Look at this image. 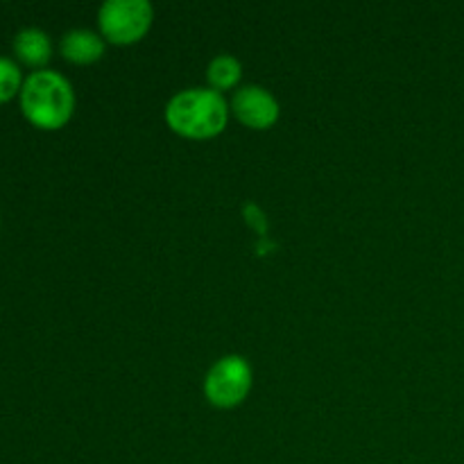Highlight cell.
<instances>
[{
  "label": "cell",
  "mask_w": 464,
  "mask_h": 464,
  "mask_svg": "<svg viewBox=\"0 0 464 464\" xmlns=\"http://www.w3.org/2000/svg\"><path fill=\"white\" fill-rule=\"evenodd\" d=\"M229 102L211 86H190L172 95L166 104V121L177 134L188 139H211L229 121Z\"/></svg>",
  "instance_id": "6da1fadb"
},
{
  "label": "cell",
  "mask_w": 464,
  "mask_h": 464,
  "mask_svg": "<svg viewBox=\"0 0 464 464\" xmlns=\"http://www.w3.org/2000/svg\"><path fill=\"white\" fill-rule=\"evenodd\" d=\"M21 109L27 121L39 130H59L75 111L72 84L57 71L41 68L32 72L21 89Z\"/></svg>",
  "instance_id": "7a4b0ae2"
},
{
  "label": "cell",
  "mask_w": 464,
  "mask_h": 464,
  "mask_svg": "<svg viewBox=\"0 0 464 464\" xmlns=\"http://www.w3.org/2000/svg\"><path fill=\"white\" fill-rule=\"evenodd\" d=\"M154 21L150 0H104L100 5V34L113 44H134L148 34Z\"/></svg>",
  "instance_id": "3957f363"
},
{
  "label": "cell",
  "mask_w": 464,
  "mask_h": 464,
  "mask_svg": "<svg viewBox=\"0 0 464 464\" xmlns=\"http://www.w3.org/2000/svg\"><path fill=\"white\" fill-rule=\"evenodd\" d=\"M254 372L245 356L229 353L211 365L204 376V394L218 408H234L245 401L252 390Z\"/></svg>",
  "instance_id": "277c9868"
},
{
  "label": "cell",
  "mask_w": 464,
  "mask_h": 464,
  "mask_svg": "<svg viewBox=\"0 0 464 464\" xmlns=\"http://www.w3.org/2000/svg\"><path fill=\"white\" fill-rule=\"evenodd\" d=\"M231 111L238 116L240 122L254 130H266L279 121V100L272 91L261 84H245L234 91L231 98Z\"/></svg>",
  "instance_id": "5b68a950"
},
{
  "label": "cell",
  "mask_w": 464,
  "mask_h": 464,
  "mask_svg": "<svg viewBox=\"0 0 464 464\" xmlns=\"http://www.w3.org/2000/svg\"><path fill=\"white\" fill-rule=\"evenodd\" d=\"M62 54L72 63H93L104 54V36L89 27H75L62 36Z\"/></svg>",
  "instance_id": "8992f818"
},
{
  "label": "cell",
  "mask_w": 464,
  "mask_h": 464,
  "mask_svg": "<svg viewBox=\"0 0 464 464\" xmlns=\"http://www.w3.org/2000/svg\"><path fill=\"white\" fill-rule=\"evenodd\" d=\"M14 53L21 62L30 63V66H44L53 54V44L50 36L39 27H25L14 39Z\"/></svg>",
  "instance_id": "52a82bcc"
},
{
  "label": "cell",
  "mask_w": 464,
  "mask_h": 464,
  "mask_svg": "<svg viewBox=\"0 0 464 464\" xmlns=\"http://www.w3.org/2000/svg\"><path fill=\"white\" fill-rule=\"evenodd\" d=\"M240 77H243V63H240L234 54H218V57H213L211 62H208V86L220 91V93L227 89H234L240 82Z\"/></svg>",
  "instance_id": "ba28073f"
},
{
  "label": "cell",
  "mask_w": 464,
  "mask_h": 464,
  "mask_svg": "<svg viewBox=\"0 0 464 464\" xmlns=\"http://www.w3.org/2000/svg\"><path fill=\"white\" fill-rule=\"evenodd\" d=\"M23 72L12 59L0 57V104L12 100L23 89Z\"/></svg>",
  "instance_id": "9c48e42d"
}]
</instances>
